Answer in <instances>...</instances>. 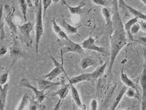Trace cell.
<instances>
[{
	"instance_id": "e0dca14e",
	"label": "cell",
	"mask_w": 146,
	"mask_h": 110,
	"mask_svg": "<svg viewBox=\"0 0 146 110\" xmlns=\"http://www.w3.org/2000/svg\"><path fill=\"white\" fill-rule=\"evenodd\" d=\"M137 22H139V18L137 17H134L130 19V20L127 21L124 25V29L125 30V32L127 33L129 39L131 40L134 41V39H133V35H132V34L131 33V29L133 25L135 23H137Z\"/></svg>"
},
{
	"instance_id": "6da1fadb",
	"label": "cell",
	"mask_w": 146,
	"mask_h": 110,
	"mask_svg": "<svg viewBox=\"0 0 146 110\" xmlns=\"http://www.w3.org/2000/svg\"><path fill=\"white\" fill-rule=\"evenodd\" d=\"M113 31L110 35V55L109 59V74L112 73L114 62L119 52L127 44L125 30L120 16L118 0H113Z\"/></svg>"
},
{
	"instance_id": "b9f144b4",
	"label": "cell",
	"mask_w": 146,
	"mask_h": 110,
	"mask_svg": "<svg viewBox=\"0 0 146 110\" xmlns=\"http://www.w3.org/2000/svg\"><path fill=\"white\" fill-rule=\"evenodd\" d=\"M144 61H145V65L146 66V49H144Z\"/></svg>"
},
{
	"instance_id": "5b68a950",
	"label": "cell",
	"mask_w": 146,
	"mask_h": 110,
	"mask_svg": "<svg viewBox=\"0 0 146 110\" xmlns=\"http://www.w3.org/2000/svg\"><path fill=\"white\" fill-rule=\"evenodd\" d=\"M20 86L23 87H27L28 89H31L33 93L35 94L36 99L37 100L38 103L40 104L42 103L44 99L46 98V94L45 93V91L43 90H40L38 88L35 87L33 85H31L30 83V81H28L27 79H22L20 81Z\"/></svg>"
},
{
	"instance_id": "836d02e7",
	"label": "cell",
	"mask_w": 146,
	"mask_h": 110,
	"mask_svg": "<svg viewBox=\"0 0 146 110\" xmlns=\"http://www.w3.org/2000/svg\"><path fill=\"white\" fill-rule=\"evenodd\" d=\"M57 36H58L60 39H62L63 40H66L69 39V38H68V37L67 35V34H66L65 32V31H63V30L60 31V32L58 34H57Z\"/></svg>"
},
{
	"instance_id": "ffe728a7",
	"label": "cell",
	"mask_w": 146,
	"mask_h": 110,
	"mask_svg": "<svg viewBox=\"0 0 146 110\" xmlns=\"http://www.w3.org/2000/svg\"><path fill=\"white\" fill-rule=\"evenodd\" d=\"M70 91L72 93V98L74 99V102L75 103L77 106H78L80 108H82L83 107V105H82V101L80 99V95H79V93L78 92V90L77 88L75 87L74 85H71L70 86Z\"/></svg>"
},
{
	"instance_id": "2e32d148",
	"label": "cell",
	"mask_w": 146,
	"mask_h": 110,
	"mask_svg": "<svg viewBox=\"0 0 146 110\" xmlns=\"http://www.w3.org/2000/svg\"><path fill=\"white\" fill-rule=\"evenodd\" d=\"M70 86L71 84H70L69 83L67 84L63 85L60 89H59L58 91H56V92L53 93V96H59L60 99L62 100L65 99L69 93V90L70 89Z\"/></svg>"
},
{
	"instance_id": "7c38bea8",
	"label": "cell",
	"mask_w": 146,
	"mask_h": 110,
	"mask_svg": "<svg viewBox=\"0 0 146 110\" xmlns=\"http://www.w3.org/2000/svg\"><path fill=\"white\" fill-rule=\"evenodd\" d=\"M58 22L60 25L66 30V33L70 35L77 34L78 33V29L82 27V25L78 27L73 26V25L69 24L64 18L60 19V20H58Z\"/></svg>"
},
{
	"instance_id": "d590c367",
	"label": "cell",
	"mask_w": 146,
	"mask_h": 110,
	"mask_svg": "<svg viewBox=\"0 0 146 110\" xmlns=\"http://www.w3.org/2000/svg\"><path fill=\"white\" fill-rule=\"evenodd\" d=\"M90 107L91 109L90 110H97V101L96 99H92L90 103Z\"/></svg>"
},
{
	"instance_id": "4dcf8cb0",
	"label": "cell",
	"mask_w": 146,
	"mask_h": 110,
	"mask_svg": "<svg viewBox=\"0 0 146 110\" xmlns=\"http://www.w3.org/2000/svg\"><path fill=\"white\" fill-rule=\"evenodd\" d=\"M141 28V25H140V24H139V22L135 23L132 27L131 29V33L132 34V35H134V34L137 33L139 32V31L140 30Z\"/></svg>"
},
{
	"instance_id": "7bdbcfd3",
	"label": "cell",
	"mask_w": 146,
	"mask_h": 110,
	"mask_svg": "<svg viewBox=\"0 0 146 110\" xmlns=\"http://www.w3.org/2000/svg\"><path fill=\"white\" fill-rule=\"evenodd\" d=\"M72 110H77V108H76V106L75 105H73V108Z\"/></svg>"
},
{
	"instance_id": "30bf717a",
	"label": "cell",
	"mask_w": 146,
	"mask_h": 110,
	"mask_svg": "<svg viewBox=\"0 0 146 110\" xmlns=\"http://www.w3.org/2000/svg\"><path fill=\"white\" fill-rule=\"evenodd\" d=\"M93 81L92 73H84L70 79L68 83L71 85H75L78 83H82V82L83 81Z\"/></svg>"
},
{
	"instance_id": "f35d334b",
	"label": "cell",
	"mask_w": 146,
	"mask_h": 110,
	"mask_svg": "<svg viewBox=\"0 0 146 110\" xmlns=\"http://www.w3.org/2000/svg\"><path fill=\"white\" fill-rule=\"evenodd\" d=\"M141 110H146V100H142Z\"/></svg>"
},
{
	"instance_id": "4316f807",
	"label": "cell",
	"mask_w": 146,
	"mask_h": 110,
	"mask_svg": "<svg viewBox=\"0 0 146 110\" xmlns=\"http://www.w3.org/2000/svg\"><path fill=\"white\" fill-rule=\"evenodd\" d=\"M125 94L129 97H131V98H135L140 100V97H139V94L137 93V91H136L135 89H132V88L129 87V89H127V90Z\"/></svg>"
},
{
	"instance_id": "74e56055",
	"label": "cell",
	"mask_w": 146,
	"mask_h": 110,
	"mask_svg": "<svg viewBox=\"0 0 146 110\" xmlns=\"http://www.w3.org/2000/svg\"><path fill=\"white\" fill-rule=\"evenodd\" d=\"M61 105H62V99H60L58 101V102L56 103V105L53 108V110H59L60 106H61Z\"/></svg>"
},
{
	"instance_id": "83f0119b",
	"label": "cell",
	"mask_w": 146,
	"mask_h": 110,
	"mask_svg": "<svg viewBox=\"0 0 146 110\" xmlns=\"http://www.w3.org/2000/svg\"><path fill=\"white\" fill-rule=\"evenodd\" d=\"M10 69H9L7 70L6 72H4L0 75V85L1 86H3L6 84V82L8 80V75H9V72Z\"/></svg>"
},
{
	"instance_id": "ee69618b",
	"label": "cell",
	"mask_w": 146,
	"mask_h": 110,
	"mask_svg": "<svg viewBox=\"0 0 146 110\" xmlns=\"http://www.w3.org/2000/svg\"><path fill=\"white\" fill-rule=\"evenodd\" d=\"M141 1L144 3V4L146 6V0H141Z\"/></svg>"
},
{
	"instance_id": "44dd1931",
	"label": "cell",
	"mask_w": 146,
	"mask_h": 110,
	"mask_svg": "<svg viewBox=\"0 0 146 110\" xmlns=\"http://www.w3.org/2000/svg\"><path fill=\"white\" fill-rule=\"evenodd\" d=\"M127 90V87L126 86H123L122 87L121 90L120 91L119 93L118 94V95H117V96L116 97L115 101H114L112 106H111L110 110H115V108H117V106L119 105V104L120 103V102L121 101L123 96H124V94L126 93Z\"/></svg>"
},
{
	"instance_id": "52a82bcc",
	"label": "cell",
	"mask_w": 146,
	"mask_h": 110,
	"mask_svg": "<svg viewBox=\"0 0 146 110\" xmlns=\"http://www.w3.org/2000/svg\"><path fill=\"white\" fill-rule=\"evenodd\" d=\"M82 47L84 49L90 50L92 51L97 52H99L102 53H105L106 52V50L104 47L97 46L96 44V39L93 37H89L85 39L83 42L81 43Z\"/></svg>"
},
{
	"instance_id": "5bb4252c",
	"label": "cell",
	"mask_w": 146,
	"mask_h": 110,
	"mask_svg": "<svg viewBox=\"0 0 146 110\" xmlns=\"http://www.w3.org/2000/svg\"><path fill=\"white\" fill-rule=\"evenodd\" d=\"M120 79H121L122 83L124 84L127 87H131V88H132V89H135L136 91H137V93L139 94L137 87L136 86V84H135L134 82L132 80H131V79L128 77V75L123 72V65L122 66L121 72H120Z\"/></svg>"
},
{
	"instance_id": "bcb514c9",
	"label": "cell",
	"mask_w": 146,
	"mask_h": 110,
	"mask_svg": "<svg viewBox=\"0 0 146 110\" xmlns=\"http://www.w3.org/2000/svg\"><path fill=\"white\" fill-rule=\"evenodd\" d=\"M123 110H130V108H127V109H123Z\"/></svg>"
},
{
	"instance_id": "e575fe53",
	"label": "cell",
	"mask_w": 146,
	"mask_h": 110,
	"mask_svg": "<svg viewBox=\"0 0 146 110\" xmlns=\"http://www.w3.org/2000/svg\"><path fill=\"white\" fill-rule=\"evenodd\" d=\"M8 52V47L5 45H1L0 47V56L3 57L6 54V53Z\"/></svg>"
},
{
	"instance_id": "8fae6325",
	"label": "cell",
	"mask_w": 146,
	"mask_h": 110,
	"mask_svg": "<svg viewBox=\"0 0 146 110\" xmlns=\"http://www.w3.org/2000/svg\"><path fill=\"white\" fill-rule=\"evenodd\" d=\"M102 13L106 20V28L107 30L110 31V35L112 33L113 31V22L112 18L111 17L110 12L107 7H104L102 9Z\"/></svg>"
},
{
	"instance_id": "7a4b0ae2",
	"label": "cell",
	"mask_w": 146,
	"mask_h": 110,
	"mask_svg": "<svg viewBox=\"0 0 146 110\" xmlns=\"http://www.w3.org/2000/svg\"><path fill=\"white\" fill-rule=\"evenodd\" d=\"M43 17L42 0H38L35 19V48L36 53H38L40 41L44 33Z\"/></svg>"
},
{
	"instance_id": "277c9868",
	"label": "cell",
	"mask_w": 146,
	"mask_h": 110,
	"mask_svg": "<svg viewBox=\"0 0 146 110\" xmlns=\"http://www.w3.org/2000/svg\"><path fill=\"white\" fill-rule=\"evenodd\" d=\"M49 53H50V59L52 61L54 65H55V68L52 69V71H51L49 73L43 75L42 77L43 79H45L52 81L53 79H55L56 77H58L60 74L63 73V72H64L65 75H66V74L65 73V71L64 69V66H63V62L62 63L58 62L55 58L53 57L52 55L50 53V52Z\"/></svg>"
},
{
	"instance_id": "d4e9b609",
	"label": "cell",
	"mask_w": 146,
	"mask_h": 110,
	"mask_svg": "<svg viewBox=\"0 0 146 110\" xmlns=\"http://www.w3.org/2000/svg\"><path fill=\"white\" fill-rule=\"evenodd\" d=\"M29 100L30 98L28 94H25L23 97H22L21 102L19 104V106L17 110H25V108H26V106L28 104V102H29Z\"/></svg>"
},
{
	"instance_id": "ab89813d",
	"label": "cell",
	"mask_w": 146,
	"mask_h": 110,
	"mask_svg": "<svg viewBox=\"0 0 146 110\" xmlns=\"http://www.w3.org/2000/svg\"><path fill=\"white\" fill-rule=\"evenodd\" d=\"M29 110H38V107L36 104H31L30 106Z\"/></svg>"
},
{
	"instance_id": "7402d4cb",
	"label": "cell",
	"mask_w": 146,
	"mask_h": 110,
	"mask_svg": "<svg viewBox=\"0 0 146 110\" xmlns=\"http://www.w3.org/2000/svg\"><path fill=\"white\" fill-rule=\"evenodd\" d=\"M10 54L15 59L24 57H25L23 51L18 47L15 45H13L10 48Z\"/></svg>"
},
{
	"instance_id": "d6986e66",
	"label": "cell",
	"mask_w": 146,
	"mask_h": 110,
	"mask_svg": "<svg viewBox=\"0 0 146 110\" xmlns=\"http://www.w3.org/2000/svg\"><path fill=\"white\" fill-rule=\"evenodd\" d=\"M109 62V61H107L103 65H100V67H98L93 72H91L92 75L93 81H96L98 79V78H100L102 75L104 74L105 71H106L107 65L108 64V62Z\"/></svg>"
},
{
	"instance_id": "d6a6232c",
	"label": "cell",
	"mask_w": 146,
	"mask_h": 110,
	"mask_svg": "<svg viewBox=\"0 0 146 110\" xmlns=\"http://www.w3.org/2000/svg\"><path fill=\"white\" fill-rule=\"evenodd\" d=\"M134 41L142 44L146 49V37H139L137 39L134 40Z\"/></svg>"
},
{
	"instance_id": "1f68e13d",
	"label": "cell",
	"mask_w": 146,
	"mask_h": 110,
	"mask_svg": "<svg viewBox=\"0 0 146 110\" xmlns=\"http://www.w3.org/2000/svg\"><path fill=\"white\" fill-rule=\"evenodd\" d=\"M93 3L96 4L97 5H100L104 6V7H106L107 5V2L106 0H92Z\"/></svg>"
},
{
	"instance_id": "3957f363",
	"label": "cell",
	"mask_w": 146,
	"mask_h": 110,
	"mask_svg": "<svg viewBox=\"0 0 146 110\" xmlns=\"http://www.w3.org/2000/svg\"><path fill=\"white\" fill-rule=\"evenodd\" d=\"M18 28L19 29L20 35L25 43H26L27 47L31 46L32 43V40H31L30 33L33 31L34 28V23L31 21L25 22V23L21 25L18 26Z\"/></svg>"
},
{
	"instance_id": "484cf974",
	"label": "cell",
	"mask_w": 146,
	"mask_h": 110,
	"mask_svg": "<svg viewBox=\"0 0 146 110\" xmlns=\"http://www.w3.org/2000/svg\"><path fill=\"white\" fill-rule=\"evenodd\" d=\"M3 6L1 8V27H0V40L1 42L5 39V32L4 30L5 21L3 20Z\"/></svg>"
},
{
	"instance_id": "8992f818",
	"label": "cell",
	"mask_w": 146,
	"mask_h": 110,
	"mask_svg": "<svg viewBox=\"0 0 146 110\" xmlns=\"http://www.w3.org/2000/svg\"><path fill=\"white\" fill-rule=\"evenodd\" d=\"M61 52L63 53L72 52L82 54L84 53V49L82 47L81 44L73 42L70 39L65 40V47L61 50Z\"/></svg>"
},
{
	"instance_id": "4fadbf2b",
	"label": "cell",
	"mask_w": 146,
	"mask_h": 110,
	"mask_svg": "<svg viewBox=\"0 0 146 110\" xmlns=\"http://www.w3.org/2000/svg\"><path fill=\"white\" fill-rule=\"evenodd\" d=\"M14 12H15V8H13L12 10L9 13V14L7 15V17L5 18V21L6 23L8 24L9 29L11 30V33L15 35L17 32V28L18 26L13 21V17H14Z\"/></svg>"
},
{
	"instance_id": "ba28073f",
	"label": "cell",
	"mask_w": 146,
	"mask_h": 110,
	"mask_svg": "<svg viewBox=\"0 0 146 110\" xmlns=\"http://www.w3.org/2000/svg\"><path fill=\"white\" fill-rule=\"evenodd\" d=\"M38 86V89L40 90L45 91L48 89H50L51 87H53L54 86H60V85H63V83L61 81L58 82H53L52 81H49L45 79H36Z\"/></svg>"
},
{
	"instance_id": "9a60e30c",
	"label": "cell",
	"mask_w": 146,
	"mask_h": 110,
	"mask_svg": "<svg viewBox=\"0 0 146 110\" xmlns=\"http://www.w3.org/2000/svg\"><path fill=\"white\" fill-rule=\"evenodd\" d=\"M63 3H64V5H66V7L68 8L70 13L72 15H81L82 10H83V8L85 7V1H82L80 4H79L77 6H70L68 5L65 0H63Z\"/></svg>"
},
{
	"instance_id": "60d3db41",
	"label": "cell",
	"mask_w": 146,
	"mask_h": 110,
	"mask_svg": "<svg viewBox=\"0 0 146 110\" xmlns=\"http://www.w3.org/2000/svg\"><path fill=\"white\" fill-rule=\"evenodd\" d=\"M26 2H27V5H28V6H29V7H32L33 6V2H32V1H31V0H26Z\"/></svg>"
},
{
	"instance_id": "cb8c5ba5",
	"label": "cell",
	"mask_w": 146,
	"mask_h": 110,
	"mask_svg": "<svg viewBox=\"0 0 146 110\" xmlns=\"http://www.w3.org/2000/svg\"><path fill=\"white\" fill-rule=\"evenodd\" d=\"M96 64V62L94 59L91 58H85L80 62V67L83 69H86L88 67H91Z\"/></svg>"
},
{
	"instance_id": "8d00e7d4",
	"label": "cell",
	"mask_w": 146,
	"mask_h": 110,
	"mask_svg": "<svg viewBox=\"0 0 146 110\" xmlns=\"http://www.w3.org/2000/svg\"><path fill=\"white\" fill-rule=\"evenodd\" d=\"M139 23L141 25V27L142 28V30H144V31H146V21L141 20L140 21H139Z\"/></svg>"
},
{
	"instance_id": "f1b7e54d",
	"label": "cell",
	"mask_w": 146,
	"mask_h": 110,
	"mask_svg": "<svg viewBox=\"0 0 146 110\" xmlns=\"http://www.w3.org/2000/svg\"><path fill=\"white\" fill-rule=\"evenodd\" d=\"M53 0H42L43 4V9L44 10V17L46 14L47 9L49 8V6L52 4Z\"/></svg>"
},
{
	"instance_id": "f6af8a7d",
	"label": "cell",
	"mask_w": 146,
	"mask_h": 110,
	"mask_svg": "<svg viewBox=\"0 0 146 110\" xmlns=\"http://www.w3.org/2000/svg\"><path fill=\"white\" fill-rule=\"evenodd\" d=\"M59 1H60V0H53V2L55 3H56L59 2Z\"/></svg>"
},
{
	"instance_id": "f546056e",
	"label": "cell",
	"mask_w": 146,
	"mask_h": 110,
	"mask_svg": "<svg viewBox=\"0 0 146 110\" xmlns=\"http://www.w3.org/2000/svg\"><path fill=\"white\" fill-rule=\"evenodd\" d=\"M52 27H53V31L55 33H56V35L58 34L60 31L62 30L61 29V28H60L59 25H58V23H56V21H55V18H53V20H52Z\"/></svg>"
},
{
	"instance_id": "9c48e42d",
	"label": "cell",
	"mask_w": 146,
	"mask_h": 110,
	"mask_svg": "<svg viewBox=\"0 0 146 110\" xmlns=\"http://www.w3.org/2000/svg\"><path fill=\"white\" fill-rule=\"evenodd\" d=\"M9 89V83H6L3 86L0 85V102H1L0 103V110H5Z\"/></svg>"
},
{
	"instance_id": "603a6c76",
	"label": "cell",
	"mask_w": 146,
	"mask_h": 110,
	"mask_svg": "<svg viewBox=\"0 0 146 110\" xmlns=\"http://www.w3.org/2000/svg\"><path fill=\"white\" fill-rule=\"evenodd\" d=\"M18 3L20 5V7L21 9V12L23 15L24 21L27 22V8L28 5L26 2V0H18Z\"/></svg>"
},
{
	"instance_id": "ac0fdd59",
	"label": "cell",
	"mask_w": 146,
	"mask_h": 110,
	"mask_svg": "<svg viewBox=\"0 0 146 110\" xmlns=\"http://www.w3.org/2000/svg\"><path fill=\"white\" fill-rule=\"evenodd\" d=\"M139 81H140V84L142 87V100H146V66L144 65L143 71H142V74L139 79Z\"/></svg>"
}]
</instances>
